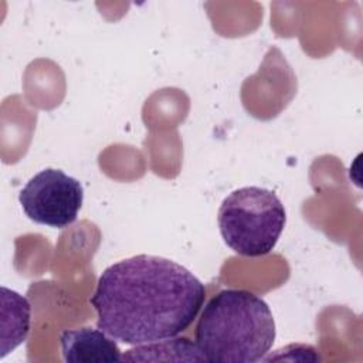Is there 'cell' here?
I'll return each mask as SVG.
<instances>
[{
  "mask_svg": "<svg viewBox=\"0 0 363 363\" xmlns=\"http://www.w3.org/2000/svg\"><path fill=\"white\" fill-rule=\"evenodd\" d=\"M275 320L268 303L245 289H221L203 308L194 337L204 360L254 363L275 340Z\"/></svg>",
  "mask_w": 363,
  "mask_h": 363,
  "instance_id": "obj_2",
  "label": "cell"
},
{
  "mask_svg": "<svg viewBox=\"0 0 363 363\" xmlns=\"http://www.w3.org/2000/svg\"><path fill=\"white\" fill-rule=\"evenodd\" d=\"M206 298L204 284L180 264L140 254L109 265L89 302L96 328L125 345H145L184 332Z\"/></svg>",
  "mask_w": 363,
  "mask_h": 363,
  "instance_id": "obj_1",
  "label": "cell"
},
{
  "mask_svg": "<svg viewBox=\"0 0 363 363\" xmlns=\"http://www.w3.org/2000/svg\"><path fill=\"white\" fill-rule=\"evenodd\" d=\"M217 221L227 247L244 257H261L277 245L286 224V211L274 191L247 186L223 200Z\"/></svg>",
  "mask_w": 363,
  "mask_h": 363,
  "instance_id": "obj_3",
  "label": "cell"
},
{
  "mask_svg": "<svg viewBox=\"0 0 363 363\" xmlns=\"http://www.w3.org/2000/svg\"><path fill=\"white\" fill-rule=\"evenodd\" d=\"M3 299V333L1 357L21 345L30 330V303L28 301L6 286L1 288Z\"/></svg>",
  "mask_w": 363,
  "mask_h": 363,
  "instance_id": "obj_6",
  "label": "cell"
},
{
  "mask_svg": "<svg viewBox=\"0 0 363 363\" xmlns=\"http://www.w3.org/2000/svg\"><path fill=\"white\" fill-rule=\"evenodd\" d=\"M62 359L69 363L121 362L122 353L116 340L101 329L79 328L60 335Z\"/></svg>",
  "mask_w": 363,
  "mask_h": 363,
  "instance_id": "obj_5",
  "label": "cell"
},
{
  "mask_svg": "<svg viewBox=\"0 0 363 363\" xmlns=\"http://www.w3.org/2000/svg\"><path fill=\"white\" fill-rule=\"evenodd\" d=\"M24 214L37 224L52 228L71 225L84 203L82 184L60 169L34 174L18 194Z\"/></svg>",
  "mask_w": 363,
  "mask_h": 363,
  "instance_id": "obj_4",
  "label": "cell"
}]
</instances>
